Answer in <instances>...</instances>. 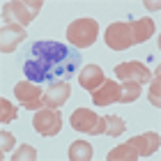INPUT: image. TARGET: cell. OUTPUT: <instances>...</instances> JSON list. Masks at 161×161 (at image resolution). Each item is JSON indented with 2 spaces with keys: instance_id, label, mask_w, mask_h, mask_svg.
<instances>
[{
  "instance_id": "6da1fadb",
  "label": "cell",
  "mask_w": 161,
  "mask_h": 161,
  "mask_svg": "<svg viewBox=\"0 0 161 161\" xmlns=\"http://www.w3.org/2000/svg\"><path fill=\"white\" fill-rule=\"evenodd\" d=\"M83 58L74 46L60 42H37L30 51V60H25L23 71L32 83H67L80 71Z\"/></svg>"
},
{
  "instance_id": "7a4b0ae2",
  "label": "cell",
  "mask_w": 161,
  "mask_h": 161,
  "mask_svg": "<svg viewBox=\"0 0 161 161\" xmlns=\"http://www.w3.org/2000/svg\"><path fill=\"white\" fill-rule=\"evenodd\" d=\"M97 32H99V25L94 19H76L67 28V39L76 48H87L97 42Z\"/></svg>"
},
{
  "instance_id": "3957f363",
  "label": "cell",
  "mask_w": 161,
  "mask_h": 161,
  "mask_svg": "<svg viewBox=\"0 0 161 161\" xmlns=\"http://www.w3.org/2000/svg\"><path fill=\"white\" fill-rule=\"evenodd\" d=\"M39 9H42V0H14V3L3 5V16L5 23L7 19H16L19 25H28L39 14Z\"/></svg>"
},
{
  "instance_id": "277c9868",
  "label": "cell",
  "mask_w": 161,
  "mask_h": 161,
  "mask_svg": "<svg viewBox=\"0 0 161 161\" xmlns=\"http://www.w3.org/2000/svg\"><path fill=\"white\" fill-rule=\"evenodd\" d=\"M71 127L80 134H92V136H99L104 134L106 129V122L101 115H97L94 111L90 108H76L74 113H71Z\"/></svg>"
},
{
  "instance_id": "5b68a950",
  "label": "cell",
  "mask_w": 161,
  "mask_h": 161,
  "mask_svg": "<svg viewBox=\"0 0 161 161\" xmlns=\"http://www.w3.org/2000/svg\"><path fill=\"white\" fill-rule=\"evenodd\" d=\"M32 127L39 136H58L62 131V118L55 108H39L32 118Z\"/></svg>"
},
{
  "instance_id": "8992f818",
  "label": "cell",
  "mask_w": 161,
  "mask_h": 161,
  "mask_svg": "<svg viewBox=\"0 0 161 161\" xmlns=\"http://www.w3.org/2000/svg\"><path fill=\"white\" fill-rule=\"evenodd\" d=\"M104 39L108 44V48H113V51H127L131 44H134V39H131V25L124 23V21H115V23H111L106 28Z\"/></svg>"
},
{
  "instance_id": "52a82bcc",
  "label": "cell",
  "mask_w": 161,
  "mask_h": 161,
  "mask_svg": "<svg viewBox=\"0 0 161 161\" xmlns=\"http://www.w3.org/2000/svg\"><path fill=\"white\" fill-rule=\"evenodd\" d=\"M14 94H16V99L28 108V111H39V108L44 106L39 83H32V80H28V78L21 80V83H16V87H14Z\"/></svg>"
},
{
  "instance_id": "ba28073f",
  "label": "cell",
  "mask_w": 161,
  "mask_h": 161,
  "mask_svg": "<svg viewBox=\"0 0 161 161\" xmlns=\"http://www.w3.org/2000/svg\"><path fill=\"white\" fill-rule=\"evenodd\" d=\"M115 74H118L120 80H134V83H147V80H152L150 69L145 67L143 62H136V60L118 64V67H115Z\"/></svg>"
},
{
  "instance_id": "9c48e42d",
  "label": "cell",
  "mask_w": 161,
  "mask_h": 161,
  "mask_svg": "<svg viewBox=\"0 0 161 161\" xmlns=\"http://www.w3.org/2000/svg\"><path fill=\"white\" fill-rule=\"evenodd\" d=\"M25 39V28L19 23H5L0 30V51L3 53H12L16 46Z\"/></svg>"
},
{
  "instance_id": "30bf717a",
  "label": "cell",
  "mask_w": 161,
  "mask_h": 161,
  "mask_svg": "<svg viewBox=\"0 0 161 161\" xmlns=\"http://www.w3.org/2000/svg\"><path fill=\"white\" fill-rule=\"evenodd\" d=\"M159 143H161V138L157 131H147V134H143V136H134L129 141V145L138 152V157H150V154H154V152L159 150Z\"/></svg>"
},
{
  "instance_id": "8fae6325",
  "label": "cell",
  "mask_w": 161,
  "mask_h": 161,
  "mask_svg": "<svg viewBox=\"0 0 161 161\" xmlns=\"http://www.w3.org/2000/svg\"><path fill=\"white\" fill-rule=\"evenodd\" d=\"M69 94H71L69 83H55V85H51L48 90L42 94V101H44L46 108H60L64 101L69 99Z\"/></svg>"
},
{
  "instance_id": "7c38bea8",
  "label": "cell",
  "mask_w": 161,
  "mask_h": 161,
  "mask_svg": "<svg viewBox=\"0 0 161 161\" xmlns=\"http://www.w3.org/2000/svg\"><path fill=\"white\" fill-rule=\"evenodd\" d=\"M118 97H120V85L115 80H104L97 90H92V101L97 106H108L118 101Z\"/></svg>"
},
{
  "instance_id": "4fadbf2b",
  "label": "cell",
  "mask_w": 161,
  "mask_h": 161,
  "mask_svg": "<svg viewBox=\"0 0 161 161\" xmlns=\"http://www.w3.org/2000/svg\"><path fill=\"white\" fill-rule=\"evenodd\" d=\"M104 80H106V78H104V71H101L97 64H87V67H83V69H80V74H78V83H80V87L87 90V92L97 90Z\"/></svg>"
},
{
  "instance_id": "5bb4252c",
  "label": "cell",
  "mask_w": 161,
  "mask_h": 161,
  "mask_svg": "<svg viewBox=\"0 0 161 161\" xmlns=\"http://www.w3.org/2000/svg\"><path fill=\"white\" fill-rule=\"evenodd\" d=\"M131 25V39H134V44H143L147 42L152 35H154V21L152 19H138L136 23H129Z\"/></svg>"
},
{
  "instance_id": "9a60e30c",
  "label": "cell",
  "mask_w": 161,
  "mask_h": 161,
  "mask_svg": "<svg viewBox=\"0 0 161 161\" xmlns=\"http://www.w3.org/2000/svg\"><path fill=\"white\" fill-rule=\"evenodd\" d=\"M69 159L71 161H90L92 159V145L85 143V141H76L69 145Z\"/></svg>"
},
{
  "instance_id": "2e32d148",
  "label": "cell",
  "mask_w": 161,
  "mask_h": 161,
  "mask_svg": "<svg viewBox=\"0 0 161 161\" xmlns=\"http://www.w3.org/2000/svg\"><path fill=\"white\" fill-rule=\"evenodd\" d=\"M141 97V83H134V80H124L120 85V97L118 101L122 104H131V101H136Z\"/></svg>"
},
{
  "instance_id": "e0dca14e",
  "label": "cell",
  "mask_w": 161,
  "mask_h": 161,
  "mask_svg": "<svg viewBox=\"0 0 161 161\" xmlns=\"http://www.w3.org/2000/svg\"><path fill=\"white\" fill-rule=\"evenodd\" d=\"M136 159H138V152L131 147L129 143L118 145V147L111 150V154H108V161H136Z\"/></svg>"
},
{
  "instance_id": "ac0fdd59",
  "label": "cell",
  "mask_w": 161,
  "mask_h": 161,
  "mask_svg": "<svg viewBox=\"0 0 161 161\" xmlns=\"http://www.w3.org/2000/svg\"><path fill=\"white\" fill-rule=\"evenodd\" d=\"M104 122H106V129H104L106 136H122L124 129H127V124H124L120 115H106Z\"/></svg>"
},
{
  "instance_id": "d6986e66",
  "label": "cell",
  "mask_w": 161,
  "mask_h": 161,
  "mask_svg": "<svg viewBox=\"0 0 161 161\" xmlns=\"http://www.w3.org/2000/svg\"><path fill=\"white\" fill-rule=\"evenodd\" d=\"M0 120H3L5 124L12 122V120H16V106H14L12 101L0 99Z\"/></svg>"
},
{
  "instance_id": "ffe728a7",
  "label": "cell",
  "mask_w": 161,
  "mask_h": 161,
  "mask_svg": "<svg viewBox=\"0 0 161 161\" xmlns=\"http://www.w3.org/2000/svg\"><path fill=\"white\" fill-rule=\"evenodd\" d=\"M12 159L14 161H23V159L35 161V159H37V150H35L32 145H21V147L16 150V154H12Z\"/></svg>"
},
{
  "instance_id": "44dd1931",
  "label": "cell",
  "mask_w": 161,
  "mask_h": 161,
  "mask_svg": "<svg viewBox=\"0 0 161 161\" xmlns=\"http://www.w3.org/2000/svg\"><path fill=\"white\" fill-rule=\"evenodd\" d=\"M159 69L154 71V83H152V87H150V101H152V106L154 108H159L161 106V99H159Z\"/></svg>"
},
{
  "instance_id": "7402d4cb",
  "label": "cell",
  "mask_w": 161,
  "mask_h": 161,
  "mask_svg": "<svg viewBox=\"0 0 161 161\" xmlns=\"http://www.w3.org/2000/svg\"><path fill=\"white\" fill-rule=\"evenodd\" d=\"M0 136H3V145H0V152H3V154L7 157V152H9L12 147H14V134H12V131H3V134H0Z\"/></svg>"
},
{
  "instance_id": "603a6c76",
  "label": "cell",
  "mask_w": 161,
  "mask_h": 161,
  "mask_svg": "<svg viewBox=\"0 0 161 161\" xmlns=\"http://www.w3.org/2000/svg\"><path fill=\"white\" fill-rule=\"evenodd\" d=\"M145 7H147V9H154V12H157V9H159V3H145Z\"/></svg>"
}]
</instances>
